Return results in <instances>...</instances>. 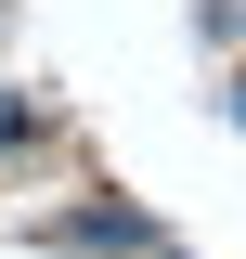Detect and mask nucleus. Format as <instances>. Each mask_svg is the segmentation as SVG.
<instances>
[{"label": "nucleus", "mask_w": 246, "mask_h": 259, "mask_svg": "<svg viewBox=\"0 0 246 259\" xmlns=\"http://www.w3.org/2000/svg\"><path fill=\"white\" fill-rule=\"evenodd\" d=\"M0 143H13V104H0Z\"/></svg>", "instance_id": "1"}]
</instances>
